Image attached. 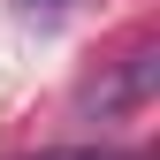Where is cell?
Returning a JSON list of instances; mask_svg holds the SVG:
<instances>
[{
  "label": "cell",
  "mask_w": 160,
  "mask_h": 160,
  "mask_svg": "<svg viewBox=\"0 0 160 160\" xmlns=\"http://www.w3.org/2000/svg\"><path fill=\"white\" fill-rule=\"evenodd\" d=\"M23 8H61V0H23Z\"/></svg>",
  "instance_id": "obj_1"
}]
</instances>
